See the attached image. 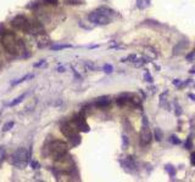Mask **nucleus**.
<instances>
[{"label":"nucleus","mask_w":195,"mask_h":182,"mask_svg":"<svg viewBox=\"0 0 195 182\" xmlns=\"http://www.w3.org/2000/svg\"><path fill=\"white\" fill-rule=\"evenodd\" d=\"M28 33L30 34H39L43 33V26L38 21H29V29Z\"/></svg>","instance_id":"1a4fd4ad"},{"label":"nucleus","mask_w":195,"mask_h":182,"mask_svg":"<svg viewBox=\"0 0 195 182\" xmlns=\"http://www.w3.org/2000/svg\"><path fill=\"white\" fill-rule=\"evenodd\" d=\"M192 164H193V165H195V153H193V154H192Z\"/></svg>","instance_id":"c756f323"},{"label":"nucleus","mask_w":195,"mask_h":182,"mask_svg":"<svg viewBox=\"0 0 195 182\" xmlns=\"http://www.w3.org/2000/svg\"><path fill=\"white\" fill-rule=\"evenodd\" d=\"M59 72H65V68H62V67H60V68H59Z\"/></svg>","instance_id":"72a5a7b5"},{"label":"nucleus","mask_w":195,"mask_h":182,"mask_svg":"<svg viewBox=\"0 0 195 182\" xmlns=\"http://www.w3.org/2000/svg\"><path fill=\"white\" fill-rule=\"evenodd\" d=\"M145 79H148V82H150V83H151V82H152V78H151V77H150V74H149V73H148V72H146V73H145Z\"/></svg>","instance_id":"a878e982"},{"label":"nucleus","mask_w":195,"mask_h":182,"mask_svg":"<svg viewBox=\"0 0 195 182\" xmlns=\"http://www.w3.org/2000/svg\"><path fill=\"white\" fill-rule=\"evenodd\" d=\"M96 11H99L100 13L105 15V16H107V17H111L112 15H114V11H112L111 9H109V7H99Z\"/></svg>","instance_id":"ddd939ff"},{"label":"nucleus","mask_w":195,"mask_h":182,"mask_svg":"<svg viewBox=\"0 0 195 182\" xmlns=\"http://www.w3.org/2000/svg\"><path fill=\"white\" fill-rule=\"evenodd\" d=\"M72 45L70 44H59V45H53L50 49L54 50V51H59V50H64V49H71Z\"/></svg>","instance_id":"f8f14e48"},{"label":"nucleus","mask_w":195,"mask_h":182,"mask_svg":"<svg viewBox=\"0 0 195 182\" xmlns=\"http://www.w3.org/2000/svg\"><path fill=\"white\" fill-rule=\"evenodd\" d=\"M43 63H45V61H44V60H42L39 63H35V64H34V67H39V66H42Z\"/></svg>","instance_id":"cd10ccee"},{"label":"nucleus","mask_w":195,"mask_h":182,"mask_svg":"<svg viewBox=\"0 0 195 182\" xmlns=\"http://www.w3.org/2000/svg\"><path fill=\"white\" fill-rule=\"evenodd\" d=\"M155 137H156L157 141H161V139H162V132H161L160 129H156V130H155Z\"/></svg>","instance_id":"4be33fe9"},{"label":"nucleus","mask_w":195,"mask_h":182,"mask_svg":"<svg viewBox=\"0 0 195 182\" xmlns=\"http://www.w3.org/2000/svg\"><path fill=\"white\" fill-rule=\"evenodd\" d=\"M150 5V0H137V6L139 9H145Z\"/></svg>","instance_id":"4468645a"},{"label":"nucleus","mask_w":195,"mask_h":182,"mask_svg":"<svg viewBox=\"0 0 195 182\" xmlns=\"http://www.w3.org/2000/svg\"><path fill=\"white\" fill-rule=\"evenodd\" d=\"M110 102H111V101H110L109 97H100V98L96 100L95 104L98 106V107H106V106L110 104Z\"/></svg>","instance_id":"9d476101"},{"label":"nucleus","mask_w":195,"mask_h":182,"mask_svg":"<svg viewBox=\"0 0 195 182\" xmlns=\"http://www.w3.org/2000/svg\"><path fill=\"white\" fill-rule=\"evenodd\" d=\"M140 141H142V145H144V146L151 142V132L149 130V123H148L146 117L143 118V129L140 134Z\"/></svg>","instance_id":"423d86ee"},{"label":"nucleus","mask_w":195,"mask_h":182,"mask_svg":"<svg viewBox=\"0 0 195 182\" xmlns=\"http://www.w3.org/2000/svg\"><path fill=\"white\" fill-rule=\"evenodd\" d=\"M127 146H128V139L126 136H123V148H126Z\"/></svg>","instance_id":"393cba45"},{"label":"nucleus","mask_w":195,"mask_h":182,"mask_svg":"<svg viewBox=\"0 0 195 182\" xmlns=\"http://www.w3.org/2000/svg\"><path fill=\"white\" fill-rule=\"evenodd\" d=\"M84 66L87 67V69H88V70H96V69H98L96 66H95L94 63L89 62V61H88V62H84Z\"/></svg>","instance_id":"6ab92c4d"},{"label":"nucleus","mask_w":195,"mask_h":182,"mask_svg":"<svg viewBox=\"0 0 195 182\" xmlns=\"http://www.w3.org/2000/svg\"><path fill=\"white\" fill-rule=\"evenodd\" d=\"M45 3H48V4H58V0H44Z\"/></svg>","instance_id":"bb28decb"},{"label":"nucleus","mask_w":195,"mask_h":182,"mask_svg":"<svg viewBox=\"0 0 195 182\" xmlns=\"http://www.w3.org/2000/svg\"><path fill=\"white\" fill-rule=\"evenodd\" d=\"M173 85H177V86H179L181 85V82H179L178 79H176V80H173Z\"/></svg>","instance_id":"c85d7f7f"},{"label":"nucleus","mask_w":195,"mask_h":182,"mask_svg":"<svg viewBox=\"0 0 195 182\" xmlns=\"http://www.w3.org/2000/svg\"><path fill=\"white\" fill-rule=\"evenodd\" d=\"M186 148H192V137H189L188 141H187V143H186Z\"/></svg>","instance_id":"b1692460"},{"label":"nucleus","mask_w":195,"mask_h":182,"mask_svg":"<svg viewBox=\"0 0 195 182\" xmlns=\"http://www.w3.org/2000/svg\"><path fill=\"white\" fill-rule=\"evenodd\" d=\"M32 165L34 166V169H38V166H39V164H38V163H35V161H33Z\"/></svg>","instance_id":"7c9ffc66"},{"label":"nucleus","mask_w":195,"mask_h":182,"mask_svg":"<svg viewBox=\"0 0 195 182\" xmlns=\"http://www.w3.org/2000/svg\"><path fill=\"white\" fill-rule=\"evenodd\" d=\"M33 78V74H28V75H26V77L21 78V79H18V80H15V82L11 83V85H16V84H20V83H22L24 82V80H28V79H32Z\"/></svg>","instance_id":"dca6fc26"},{"label":"nucleus","mask_w":195,"mask_h":182,"mask_svg":"<svg viewBox=\"0 0 195 182\" xmlns=\"http://www.w3.org/2000/svg\"><path fill=\"white\" fill-rule=\"evenodd\" d=\"M14 125H15V123H14V121H9V123H6V124L4 125V128H3V131H9L10 129L12 128Z\"/></svg>","instance_id":"aec40b11"},{"label":"nucleus","mask_w":195,"mask_h":182,"mask_svg":"<svg viewBox=\"0 0 195 182\" xmlns=\"http://www.w3.org/2000/svg\"><path fill=\"white\" fill-rule=\"evenodd\" d=\"M88 19H89V22L94 24H99V26H105V24L110 23V17L100 13L99 11H93L88 16Z\"/></svg>","instance_id":"20e7f679"},{"label":"nucleus","mask_w":195,"mask_h":182,"mask_svg":"<svg viewBox=\"0 0 195 182\" xmlns=\"http://www.w3.org/2000/svg\"><path fill=\"white\" fill-rule=\"evenodd\" d=\"M61 132L68 139L73 137V136H76V135H78L77 134V128L74 129V126L70 125V124H65V125L61 126Z\"/></svg>","instance_id":"6e6552de"},{"label":"nucleus","mask_w":195,"mask_h":182,"mask_svg":"<svg viewBox=\"0 0 195 182\" xmlns=\"http://www.w3.org/2000/svg\"><path fill=\"white\" fill-rule=\"evenodd\" d=\"M74 126L77 128V130L82 131V132H88V131L90 130L89 125L87 124L85 118L83 117V115H79V117H77L74 119Z\"/></svg>","instance_id":"0eeeda50"},{"label":"nucleus","mask_w":195,"mask_h":182,"mask_svg":"<svg viewBox=\"0 0 195 182\" xmlns=\"http://www.w3.org/2000/svg\"><path fill=\"white\" fill-rule=\"evenodd\" d=\"M104 70H105V73L109 74V73H111L112 70H114V68H112L111 64H105V66H104Z\"/></svg>","instance_id":"5701e85b"},{"label":"nucleus","mask_w":195,"mask_h":182,"mask_svg":"<svg viewBox=\"0 0 195 182\" xmlns=\"http://www.w3.org/2000/svg\"><path fill=\"white\" fill-rule=\"evenodd\" d=\"M4 32V26H3V23H0V33Z\"/></svg>","instance_id":"2f4dec72"},{"label":"nucleus","mask_w":195,"mask_h":182,"mask_svg":"<svg viewBox=\"0 0 195 182\" xmlns=\"http://www.w3.org/2000/svg\"><path fill=\"white\" fill-rule=\"evenodd\" d=\"M1 41H3L4 49L11 55H20L21 52L24 51V45L22 43V40L17 39L16 35H15L12 32L5 33L3 39H1Z\"/></svg>","instance_id":"f257e3e1"},{"label":"nucleus","mask_w":195,"mask_h":182,"mask_svg":"<svg viewBox=\"0 0 195 182\" xmlns=\"http://www.w3.org/2000/svg\"><path fill=\"white\" fill-rule=\"evenodd\" d=\"M190 73H195V67H194V68L190 70Z\"/></svg>","instance_id":"f704fd0d"},{"label":"nucleus","mask_w":195,"mask_h":182,"mask_svg":"<svg viewBox=\"0 0 195 182\" xmlns=\"http://www.w3.org/2000/svg\"><path fill=\"white\" fill-rule=\"evenodd\" d=\"M166 171L168 173V175H170V176H174V175H176V169H174L172 165H166Z\"/></svg>","instance_id":"a211bd4d"},{"label":"nucleus","mask_w":195,"mask_h":182,"mask_svg":"<svg viewBox=\"0 0 195 182\" xmlns=\"http://www.w3.org/2000/svg\"><path fill=\"white\" fill-rule=\"evenodd\" d=\"M11 24L14 26V28H16L18 30H23V32L28 33L29 29V21L23 16H16L12 18Z\"/></svg>","instance_id":"39448f33"},{"label":"nucleus","mask_w":195,"mask_h":182,"mask_svg":"<svg viewBox=\"0 0 195 182\" xmlns=\"http://www.w3.org/2000/svg\"><path fill=\"white\" fill-rule=\"evenodd\" d=\"M26 97V94H22L21 96H18V97L17 98H15L14 101H12V102L11 103H10L9 106H10V107H14V106H16V104H18L20 102H22V100Z\"/></svg>","instance_id":"2eb2a0df"},{"label":"nucleus","mask_w":195,"mask_h":182,"mask_svg":"<svg viewBox=\"0 0 195 182\" xmlns=\"http://www.w3.org/2000/svg\"><path fill=\"white\" fill-rule=\"evenodd\" d=\"M49 151L51 157H54V159H60L65 157V154L67 153L68 151V145L64 142V141L56 140L54 142H51V145L49 146Z\"/></svg>","instance_id":"f03ea898"},{"label":"nucleus","mask_w":195,"mask_h":182,"mask_svg":"<svg viewBox=\"0 0 195 182\" xmlns=\"http://www.w3.org/2000/svg\"><path fill=\"white\" fill-rule=\"evenodd\" d=\"M189 97L193 98V101H195V96H194V95H192V94H190V95H189Z\"/></svg>","instance_id":"473e14b6"},{"label":"nucleus","mask_w":195,"mask_h":182,"mask_svg":"<svg viewBox=\"0 0 195 182\" xmlns=\"http://www.w3.org/2000/svg\"><path fill=\"white\" fill-rule=\"evenodd\" d=\"M28 158H29V152L27 151V148H24V147L18 148V149L14 153L15 164H16L20 169H23L24 166L27 165Z\"/></svg>","instance_id":"7ed1b4c3"},{"label":"nucleus","mask_w":195,"mask_h":182,"mask_svg":"<svg viewBox=\"0 0 195 182\" xmlns=\"http://www.w3.org/2000/svg\"><path fill=\"white\" fill-rule=\"evenodd\" d=\"M125 168L126 169H131V171L135 168V164H134V161H133L132 157H127V158H126V160H125Z\"/></svg>","instance_id":"9b49d317"},{"label":"nucleus","mask_w":195,"mask_h":182,"mask_svg":"<svg viewBox=\"0 0 195 182\" xmlns=\"http://www.w3.org/2000/svg\"><path fill=\"white\" fill-rule=\"evenodd\" d=\"M170 141H171V143H173V145H179L181 143V140H179L177 136H174V135H172L170 137Z\"/></svg>","instance_id":"412c9836"},{"label":"nucleus","mask_w":195,"mask_h":182,"mask_svg":"<svg viewBox=\"0 0 195 182\" xmlns=\"http://www.w3.org/2000/svg\"><path fill=\"white\" fill-rule=\"evenodd\" d=\"M64 1L67 5H79V4H83L84 0H64Z\"/></svg>","instance_id":"f3484780"}]
</instances>
